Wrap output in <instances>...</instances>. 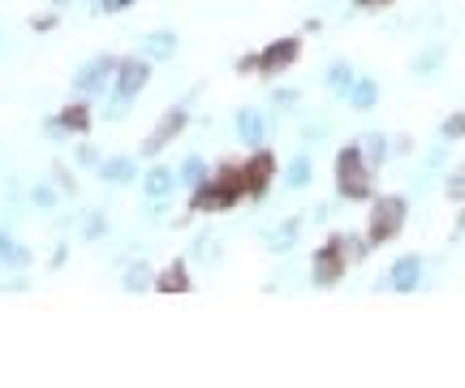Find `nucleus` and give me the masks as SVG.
<instances>
[{
    "label": "nucleus",
    "mask_w": 465,
    "mask_h": 388,
    "mask_svg": "<svg viewBox=\"0 0 465 388\" xmlns=\"http://www.w3.org/2000/svg\"><path fill=\"white\" fill-rule=\"evenodd\" d=\"M336 186H341L345 198H367L370 194V177H367L362 156H358V147L341 151V160H336Z\"/></svg>",
    "instance_id": "obj_1"
},
{
    "label": "nucleus",
    "mask_w": 465,
    "mask_h": 388,
    "mask_svg": "<svg viewBox=\"0 0 465 388\" xmlns=\"http://www.w3.org/2000/svg\"><path fill=\"white\" fill-rule=\"evenodd\" d=\"M401 220H405V198H379L375 203V216H370V242H384L392 238L396 229H401Z\"/></svg>",
    "instance_id": "obj_2"
},
{
    "label": "nucleus",
    "mask_w": 465,
    "mask_h": 388,
    "mask_svg": "<svg viewBox=\"0 0 465 388\" xmlns=\"http://www.w3.org/2000/svg\"><path fill=\"white\" fill-rule=\"evenodd\" d=\"M341 272H345L341 242L323 246V250H319V259H315V281H319V285H332V281H341Z\"/></svg>",
    "instance_id": "obj_3"
},
{
    "label": "nucleus",
    "mask_w": 465,
    "mask_h": 388,
    "mask_svg": "<svg viewBox=\"0 0 465 388\" xmlns=\"http://www.w3.org/2000/svg\"><path fill=\"white\" fill-rule=\"evenodd\" d=\"M294 56H297V39H280V44H271V48L263 52V61H259V65H263L268 73H276V70H285Z\"/></svg>",
    "instance_id": "obj_4"
},
{
    "label": "nucleus",
    "mask_w": 465,
    "mask_h": 388,
    "mask_svg": "<svg viewBox=\"0 0 465 388\" xmlns=\"http://www.w3.org/2000/svg\"><path fill=\"white\" fill-rule=\"evenodd\" d=\"M143 82H147V65H143V61H129V65H121V96L125 99L134 96Z\"/></svg>",
    "instance_id": "obj_5"
},
{
    "label": "nucleus",
    "mask_w": 465,
    "mask_h": 388,
    "mask_svg": "<svg viewBox=\"0 0 465 388\" xmlns=\"http://www.w3.org/2000/svg\"><path fill=\"white\" fill-rule=\"evenodd\" d=\"M418 272H422V267H418V259H401V264L392 267V285H396V290H414V285H418Z\"/></svg>",
    "instance_id": "obj_6"
},
{
    "label": "nucleus",
    "mask_w": 465,
    "mask_h": 388,
    "mask_svg": "<svg viewBox=\"0 0 465 388\" xmlns=\"http://www.w3.org/2000/svg\"><path fill=\"white\" fill-rule=\"evenodd\" d=\"M268 173H271V156H254V164L245 169V186L263 190V186H268Z\"/></svg>",
    "instance_id": "obj_7"
},
{
    "label": "nucleus",
    "mask_w": 465,
    "mask_h": 388,
    "mask_svg": "<svg viewBox=\"0 0 465 388\" xmlns=\"http://www.w3.org/2000/svg\"><path fill=\"white\" fill-rule=\"evenodd\" d=\"M237 130H242L245 143H259V139H263V117H259V113H242V117H237Z\"/></svg>",
    "instance_id": "obj_8"
},
{
    "label": "nucleus",
    "mask_w": 465,
    "mask_h": 388,
    "mask_svg": "<svg viewBox=\"0 0 465 388\" xmlns=\"http://www.w3.org/2000/svg\"><path fill=\"white\" fill-rule=\"evenodd\" d=\"M181 122H186V117H181V113H169V122L160 125V130H155V139H151V143H147L151 151H160V147L169 143L172 134H177V130H181Z\"/></svg>",
    "instance_id": "obj_9"
},
{
    "label": "nucleus",
    "mask_w": 465,
    "mask_h": 388,
    "mask_svg": "<svg viewBox=\"0 0 465 388\" xmlns=\"http://www.w3.org/2000/svg\"><path fill=\"white\" fill-rule=\"evenodd\" d=\"M349 99H353V108H370V104H375V82L362 78L358 87H349Z\"/></svg>",
    "instance_id": "obj_10"
},
{
    "label": "nucleus",
    "mask_w": 465,
    "mask_h": 388,
    "mask_svg": "<svg viewBox=\"0 0 465 388\" xmlns=\"http://www.w3.org/2000/svg\"><path fill=\"white\" fill-rule=\"evenodd\" d=\"M172 190V173H164V169H155L147 177V194H155V198H160V194H169Z\"/></svg>",
    "instance_id": "obj_11"
},
{
    "label": "nucleus",
    "mask_w": 465,
    "mask_h": 388,
    "mask_svg": "<svg viewBox=\"0 0 465 388\" xmlns=\"http://www.w3.org/2000/svg\"><path fill=\"white\" fill-rule=\"evenodd\" d=\"M129 173H134V164H129V160H112V164L104 169V177H108V181H125Z\"/></svg>",
    "instance_id": "obj_12"
},
{
    "label": "nucleus",
    "mask_w": 465,
    "mask_h": 388,
    "mask_svg": "<svg viewBox=\"0 0 465 388\" xmlns=\"http://www.w3.org/2000/svg\"><path fill=\"white\" fill-rule=\"evenodd\" d=\"M160 290H186V272L181 267H169L164 281H160Z\"/></svg>",
    "instance_id": "obj_13"
},
{
    "label": "nucleus",
    "mask_w": 465,
    "mask_h": 388,
    "mask_svg": "<svg viewBox=\"0 0 465 388\" xmlns=\"http://www.w3.org/2000/svg\"><path fill=\"white\" fill-rule=\"evenodd\" d=\"M104 70H108V61H95L91 70L82 73V87H87V91H91V87H99V78H104Z\"/></svg>",
    "instance_id": "obj_14"
},
{
    "label": "nucleus",
    "mask_w": 465,
    "mask_h": 388,
    "mask_svg": "<svg viewBox=\"0 0 465 388\" xmlns=\"http://www.w3.org/2000/svg\"><path fill=\"white\" fill-rule=\"evenodd\" d=\"M61 125H70V130H87V108H70V113L61 117Z\"/></svg>",
    "instance_id": "obj_15"
},
{
    "label": "nucleus",
    "mask_w": 465,
    "mask_h": 388,
    "mask_svg": "<svg viewBox=\"0 0 465 388\" xmlns=\"http://www.w3.org/2000/svg\"><path fill=\"white\" fill-rule=\"evenodd\" d=\"M306 177H311V164H306V160H294V169H289V181H294V186H306Z\"/></svg>",
    "instance_id": "obj_16"
},
{
    "label": "nucleus",
    "mask_w": 465,
    "mask_h": 388,
    "mask_svg": "<svg viewBox=\"0 0 465 388\" xmlns=\"http://www.w3.org/2000/svg\"><path fill=\"white\" fill-rule=\"evenodd\" d=\"M151 52H155V56H169V52H172V35H155Z\"/></svg>",
    "instance_id": "obj_17"
},
{
    "label": "nucleus",
    "mask_w": 465,
    "mask_h": 388,
    "mask_svg": "<svg viewBox=\"0 0 465 388\" xmlns=\"http://www.w3.org/2000/svg\"><path fill=\"white\" fill-rule=\"evenodd\" d=\"M465 134V117H453V122H444V139H457Z\"/></svg>",
    "instance_id": "obj_18"
},
{
    "label": "nucleus",
    "mask_w": 465,
    "mask_h": 388,
    "mask_svg": "<svg viewBox=\"0 0 465 388\" xmlns=\"http://www.w3.org/2000/svg\"><path fill=\"white\" fill-rule=\"evenodd\" d=\"M345 82H349V70H345V65H336V70H332V87H336V91H345Z\"/></svg>",
    "instance_id": "obj_19"
},
{
    "label": "nucleus",
    "mask_w": 465,
    "mask_h": 388,
    "mask_svg": "<svg viewBox=\"0 0 465 388\" xmlns=\"http://www.w3.org/2000/svg\"><path fill=\"white\" fill-rule=\"evenodd\" d=\"M129 0H104V9H125Z\"/></svg>",
    "instance_id": "obj_20"
},
{
    "label": "nucleus",
    "mask_w": 465,
    "mask_h": 388,
    "mask_svg": "<svg viewBox=\"0 0 465 388\" xmlns=\"http://www.w3.org/2000/svg\"><path fill=\"white\" fill-rule=\"evenodd\" d=\"M362 9H375V4H388V0H358Z\"/></svg>",
    "instance_id": "obj_21"
},
{
    "label": "nucleus",
    "mask_w": 465,
    "mask_h": 388,
    "mask_svg": "<svg viewBox=\"0 0 465 388\" xmlns=\"http://www.w3.org/2000/svg\"><path fill=\"white\" fill-rule=\"evenodd\" d=\"M453 194H465V177L461 181H453Z\"/></svg>",
    "instance_id": "obj_22"
},
{
    "label": "nucleus",
    "mask_w": 465,
    "mask_h": 388,
    "mask_svg": "<svg viewBox=\"0 0 465 388\" xmlns=\"http://www.w3.org/2000/svg\"><path fill=\"white\" fill-rule=\"evenodd\" d=\"M461 229H465V220H461Z\"/></svg>",
    "instance_id": "obj_23"
}]
</instances>
